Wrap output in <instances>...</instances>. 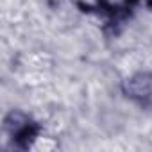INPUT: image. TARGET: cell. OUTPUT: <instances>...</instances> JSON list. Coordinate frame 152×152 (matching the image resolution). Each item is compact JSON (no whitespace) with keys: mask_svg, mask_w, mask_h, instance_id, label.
Returning <instances> with one entry per match:
<instances>
[{"mask_svg":"<svg viewBox=\"0 0 152 152\" xmlns=\"http://www.w3.org/2000/svg\"><path fill=\"white\" fill-rule=\"evenodd\" d=\"M6 132L9 134L15 147L27 148L38 136L39 127L23 113H11L6 118Z\"/></svg>","mask_w":152,"mask_h":152,"instance_id":"cell-1","label":"cell"},{"mask_svg":"<svg viewBox=\"0 0 152 152\" xmlns=\"http://www.w3.org/2000/svg\"><path fill=\"white\" fill-rule=\"evenodd\" d=\"M124 93L136 104L152 109V73L138 72L124 83Z\"/></svg>","mask_w":152,"mask_h":152,"instance_id":"cell-2","label":"cell"}]
</instances>
